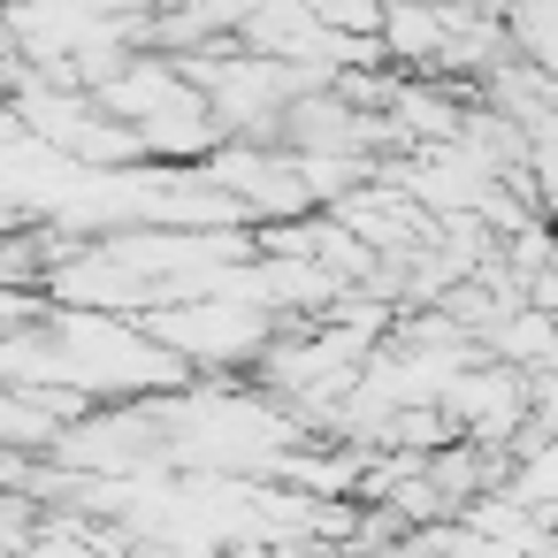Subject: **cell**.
Segmentation results:
<instances>
[{"mask_svg":"<svg viewBox=\"0 0 558 558\" xmlns=\"http://www.w3.org/2000/svg\"><path fill=\"white\" fill-rule=\"evenodd\" d=\"M146 337H161L199 383H253V367L268 360V344L291 329L283 314H260V306H238V299H184V306H154L138 314Z\"/></svg>","mask_w":558,"mask_h":558,"instance_id":"1","label":"cell"},{"mask_svg":"<svg viewBox=\"0 0 558 558\" xmlns=\"http://www.w3.org/2000/svg\"><path fill=\"white\" fill-rule=\"evenodd\" d=\"M199 169H207V184H222V192L245 207L253 230H260V222H306V215H322V199H314V184H306V161H299L291 146H245V138H230V146H215Z\"/></svg>","mask_w":558,"mask_h":558,"instance_id":"2","label":"cell"},{"mask_svg":"<svg viewBox=\"0 0 558 558\" xmlns=\"http://www.w3.org/2000/svg\"><path fill=\"white\" fill-rule=\"evenodd\" d=\"M436 405L459 421V436H474V444H489V451H512V436H520V421H527V367H512V360L459 367Z\"/></svg>","mask_w":558,"mask_h":558,"instance_id":"3","label":"cell"},{"mask_svg":"<svg viewBox=\"0 0 558 558\" xmlns=\"http://www.w3.org/2000/svg\"><path fill=\"white\" fill-rule=\"evenodd\" d=\"M383 47H390L398 70L436 77V62H444V47H451V16L436 9V0H405V9L383 16Z\"/></svg>","mask_w":558,"mask_h":558,"instance_id":"4","label":"cell"},{"mask_svg":"<svg viewBox=\"0 0 558 558\" xmlns=\"http://www.w3.org/2000/svg\"><path fill=\"white\" fill-rule=\"evenodd\" d=\"M505 39L520 62L558 77V0H505Z\"/></svg>","mask_w":558,"mask_h":558,"instance_id":"5","label":"cell"},{"mask_svg":"<svg viewBox=\"0 0 558 558\" xmlns=\"http://www.w3.org/2000/svg\"><path fill=\"white\" fill-rule=\"evenodd\" d=\"M306 9L344 39H383V0H306Z\"/></svg>","mask_w":558,"mask_h":558,"instance_id":"6","label":"cell"},{"mask_svg":"<svg viewBox=\"0 0 558 558\" xmlns=\"http://www.w3.org/2000/svg\"><path fill=\"white\" fill-rule=\"evenodd\" d=\"M184 9H199V16H207L222 39H238V32H245V24L268 9V0H184Z\"/></svg>","mask_w":558,"mask_h":558,"instance_id":"7","label":"cell"},{"mask_svg":"<svg viewBox=\"0 0 558 558\" xmlns=\"http://www.w3.org/2000/svg\"><path fill=\"white\" fill-rule=\"evenodd\" d=\"M54 9H70V16H146L138 0H54Z\"/></svg>","mask_w":558,"mask_h":558,"instance_id":"8","label":"cell"},{"mask_svg":"<svg viewBox=\"0 0 558 558\" xmlns=\"http://www.w3.org/2000/svg\"><path fill=\"white\" fill-rule=\"evenodd\" d=\"M436 9H459V16H505V0H436Z\"/></svg>","mask_w":558,"mask_h":558,"instance_id":"9","label":"cell"},{"mask_svg":"<svg viewBox=\"0 0 558 558\" xmlns=\"http://www.w3.org/2000/svg\"><path fill=\"white\" fill-rule=\"evenodd\" d=\"M390 9H405V0H383V16H390Z\"/></svg>","mask_w":558,"mask_h":558,"instance_id":"10","label":"cell"},{"mask_svg":"<svg viewBox=\"0 0 558 558\" xmlns=\"http://www.w3.org/2000/svg\"><path fill=\"white\" fill-rule=\"evenodd\" d=\"M0 9H16V0H0Z\"/></svg>","mask_w":558,"mask_h":558,"instance_id":"11","label":"cell"},{"mask_svg":"<svg viewBox=\"0 0 558 558\" xmlns=\"http://www.w3.org/2000/svg\"><path fill=\"white\" fill-rule=\"evenodd\" d=\"M0 230H9V222H0Z\"/></svg>","mask_w":558,"mask_h":558,"instance_id":"12","label":"cell"}]
</instances>
